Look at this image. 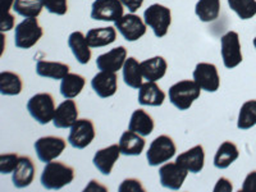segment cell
<instances>
[{"label": "cell", "instance_id": "1", "mask_svg": "<svg viewBox=\"0 0 256 192\" xmlns=\"http://www.w3.org/2000/svg\"><path fill=\"white\" fill-rule=\"evenodd\" d=\"M73 180H74V169L60 162L46 163L40 177V182L44 188L56 190V191L72 184Z\"/></svg>", "mask_w": 256, "mask_h": 192}, {"label": "cell", "instance_id": "2", "mask_svg": "<svg viewBox=\"0 0 256 192\" xmlns=\"http://www.w3.org/2000/svg\"><path fill=\"white\" fill-rule=\"evenodd\" d=\"M201 88L195 81L182 80L169 88V102L174 105L178 110H187L191 108L195 100L200 98Z\"/></svg>", "mask_w": 256, "mask_h": 192}, {"label": "cell", "instance_id": "3", "mask_svg": "<svg viewBox=\"0 0 256 192\" xmlns=\"http://www.w3.org/2000/svg\"><path fill=\"white\" fill-rule=\"evenodd\" d=\"M144 20L146 26L152 30L158 38H162L168 34V30L172 24V12L166 6L159 3L152 4L144 12Z\"/></svg>", "mask_w": 256, "mask_h": 192}, {"label": "cell", "instance_id": "4", "mask_svg": "<svg viewBox=\"0 0 256 192\" xmlns=\"http://www.w3.org/2000/svg\"><path fill=\"white\" fill-rule=\"evenodd\" d=\"M56 102L49 92L36 94L27 102L30 116L40 124H48L56 114Z\"/></svg>", "mask_w": 256, "mask_h": 192}, {"label": "cell", "instance_id": "5", "mask_svg": "<svg viewBox=\"0 0 256 192\" xmlns=\"http://www.w3.org/2000/svg\"><path fill=\"white\" fill-rule=\"evenodd\" d=\"M42 35V27L38 24L36 18H24L16 26L14 44L18 49H31L40 41Z\"/></svg>", "mask_w": 256, "mask_h": 192}, {"label": "cell", "instance_id": "6", "mask_svg": "<svg viewBox=\"0 0 256 192\" xmlns=\"http://www.w3.org/2000/svg\"><path fill=\"white\" fill-rule=\"evenodd\" d=\"M176 152H177V148H176L172 137L166 136V134L158 136L150 144L148 152H146L148 164L150 166H159L160 164H166L174 156Z\"/></svg>", "mask_w": 256, "mask_h": 192}, {"label": "cell", "instance_id": "7", "mask_svg": "<svg viewBox=\"0 0 256 192\" xmlns=\"http://www.w3.org/2000/svg\"><path fill=\"white\" fill-rule=\"evenodd\" d=\"M220 54L224 67L233 70L242 63V50L240 36L236 31H228L220 38Z\"/></svg>", "mask_w": 256, "mask_h": 192}, {"label": "cell", "instance_id": "8", "mask_svg": "<svg viewBox=\"0 0 256 192\" xmlns=\"http://www.w3.org/2000/svg\"><path fill=\"white\" fill-rule=\"evenodd\" d=\"M114 27L118 30V32L123 36V38L126 41H130V42L140 40L146 34V30H148L145 20L137 14H134V13L123 14L120 20L114 22Z\"/></svg>", "mask_w": 256, "mask_h": 192}, {"label": "cell", "instance_id": "9", "mask_svg": "<svg viewBox=\"0 0 256 192\" xmlns=\"http://www.w3.org/2000/svg\"><path fill=\"white\" fill-rule=\"evenodd\" d=\"M124 14L120 0H95L91 6V18L104 22H116Z\"/></svg>", "mask_w": 256, "mask_h": 192}, {"label": "cell", "instance_id": "10", "mask_svg": "<svg viewBox=\"0 0 256 192\" xmlns=\"http://www.w3.org/2000/svg\"><path fill=\"white\" fill-rule=\"evenodd\" d=\"M67 142L64 138L56 136H46L41 137L35 142V152L38 158L42 163H50L58 156H60L62 152L66 150Z\"/></svg>", "mask_w": 256, "mask_h": 192}, {"label": "cell", "instance_id": "11", "mask_svg": "<svg viewBox=\"0 0 256 192\" xmlns=\"http://www.w3.org/2000/svg\"><path fill=\"white\" fill-rule=\"evenodd\" d=\"M95 134V127H94L92 120H86V118L77 120V122L70 127L68 142L72 148L82 150L92 142Z\"/></svg>", "mask_w": 256, "mask_h": 192}, {"label": "cell", "instance_id": "12", "mask_svg": "<svg viewBox=\"0 0 256 192\" xmlns=\"http://www.w3.org/2000/svg\"><path fill=\"white\" fill-rule=\"evenodd\" d=\"M194 81L206 92H216L220 86V77L212 63H198L194 70Z\"/></svg>", "mask_w": 256, "mask_h": 192}, {"label": "cell", "instance_id": "13", "mask_svg": "<svg viewBox=\"0 0 256 192\" xmlns=\"http://www.w3.org/2000/svg\"><path fill=\"white\" fill-rule=\"evenodd\" d=\"M188 170L180 166L177 162L174 163H166L160 166L159 169V178L160 184L164 188L178 191L180 187L184 186V182L186 180Z\"/></svg>", "mask_w": 256, "mask_h": 192}, {"label": "cell", "instance_id": "14", "mask_svg": "<svg viewBox=\"0 0 256 192\" xmlns=\"http://www.w3.org/2000/svg\"><path fill=\"white\" fill-rule=\"evenodd\" d=\"M91 88L95 91L96 95L102 99H106V98L116 95V90H118V78H116V72L100 70L91 80Z\"/></svg>", "mask_w": 256, "mask_h": 192}, {"label": "cell", "instance_id": "15", "mask_svg": "<svg viewBox=\"0 0 256 192\" xmlns=\"http://www.w3.org/2000/svg\"><path fill=\"white\" fill-rule=\"evenodd\" d=\"M126 60H127V49L124 46H118L98 56L96 67L100 70L118 72L123 68Z\"/></svg>", "mask_w": 256, "mask_h": 192}, {"label": "cell", "instance_id": "16", "mask_svg": "<svg viewBox=\"0 0 256 192\" xmlns=\"http://www.w3.org/2000/svg\"><path fill=\"white\" fill-rule=\"evenodd\" d=\"M120 154L122 152H120V145L114 144V145H110L108 148H104L99 152H96V154L94 155L92 163L102 174L109 176L113 170L116 162H118V159H120Z\"/></svg>", "mask_w": 256, "mask_h": 192}, {"label": "cell", "instance_id": "17", "mask_svg": "<svg viewBox=\"0 0 256 192\" xmlns=\"http://www.w3.org/2000/svg\"><path fill=\"white\" fill-rule=\"evenodd\" d=\"M176 162H177L180 166H184L186 170H188V173L198 174V173H200L201 170L204 169V164H205L204 148H202L201 145L194 146V148H191L190 150H187V152L178 155Z\"/></svg>", "mask_w": 256, "mask_h": 192}, {"label": "cell", "instance_id": "18", "mask_svg": "<svg viewBox=\"0 0 256 192\" xmlns=\"http://www.w3.org/2000/svg\"><path fill=\"white\" fill-rule=\"evenodd\" d=\"M78 120V108L74 100L66 99L56 109L52 124L56 128H70Z\"/></svg>", "mask_w": 256, "mask_h": 192}, {"label": "cell", "instance_id": "19", "mask_svg": "<svg viewBox=\"0 0 256 192\" xmlns=\"http://www.w3.org/2000/svg\"><path fill=\"white\" fill-rule=\"evenodd\" d=\"M35 164L30 156H20V163L12 173V182L16 188H24L34 182L35 178Z\"/></svg>", "mask_w": 256, "mask_h": 192}, {"label": "cell", "instance_id": "20", "mask_svg": "<svg viewBox=\"0 0 256 192\" xmlns=\"http://www.w3.org/2000/svg\"><path fill=\"white\" fill-rule=\"evenodd\" d=\"M137 99L142 106H160L166 100V92L155 82L148 81L138 88Z\"/></svg>", "mask_w": 256, "mask_h": 192}, {"label": "cell", "instance_id": "21", "mask_svg": "<svg viewBox=\"0 0 256 192\" xmlns=\"http://www.w3.org/2000/svg\"><path fill=\"white\" fill-rule=\"evenodd\" d=\"M68 46L72 50L73 56L80 64H88L91 59V49L86 35L81 31L72 32L68 38Z\"/></svg>", "mask_w": 256, "mask_h": 192}, {"label": "cell", "instance_id": "22", "mask_svg": "<svg viewBox=\"0 0 256 192\" xmlns=\"http://www.w3.org/2000/svg\"><path fill=\"white\" fill-rule=\"evenodd\" d=\"M140 66L144 78L152 82H156L163 78L168 70V63L163 56H160L146 59V60L141 62Z\"/></svg>", "mask_w": 256, "mask_h": 192}, {"label": "cell", "instance_id": "23", "mask_svg": "<svg viewBox=\"0 0 256 192\" xmlns=\"http://www.w3.org/2000/svg\"><path fill=\"white\" fill-rule=\"evenodd\" d=\"M120 152L126 156H137L144 152L145 148V140L144 136L136 134L134 131H124L120 138Z\"/></svg>", "mask_w": 256, "mask_h": 192}, {"label": "cell", "instance_id": "24", "mask_svg": "<svg viewBox=\"0 0 256 192\" xmlns=\"http://www.w3.org/2000/svg\"><path fill=\"white\" fill-rule=\"evenodd\" d=\"M86 38L91 48L108 46L116 40V28L112 26L91 28L86 34Z\"/></svg>", "mask_w": 256, "mask_h": 192}, {"label": "cell", "instance_id": "25", "mask_svg": "<svg viewBox=\"0 0 256 192\" xmlns=\"http://www.w3.org/2000/svg\"><path fill=\"white\" fill-rule=\"evenodd\" d=\"M70 66L60 62L38 60L36 63V73L40 77L52 80H63L70 73Z\"/></svg>", "mask_w": 256, "mask_h": 192}, {"label": "cell", "instance_id": "26", "mask_svg": "<svg viewBox=\"0 0 256 192\" xmlns=\"http://www.w3.org/2000/svg\"><path fill=\"white\" fill-rule=\"evenodd\" d=\"M240 152L236 144L230 141H224L220 144L214 156V166L218 169H227L230 164H233L238 159Z\"/></svg>", "mask_w": 256, "mask_h": 192}, {"label": "cell", "instance_id": "27", "mask_svg": "<svg viewBox=\"0 0 256 192\" xmlns=\"http://www.w3.org/2000/svg\"><path fill=\"white\" fill-rule=\"evenodd\" d=\"M128 130L136 132V134H141L144 137L152 134V132L154 131L152 116L148 113H146L145 110H142V109H136L131 116Z\"/></svg>", "mask_w": 256, "mask_h": 192}, {"label": "cell", "instance_id": "28", "mask_svg": "<svg viewBox=\"0 0 256 192\" xmlns=\"http://www.w3.org/2000/svg\"><path fill=\"white\" fill-rule=\"evenodd\" d=\"M123 73V80H124V84H127L128 88H138L142 86V72H141V66L138 63L136 58L134 56H130L126 60L124 66L122 68Z\"/></svg>", "mask_w": 256, "mask_h": 192}, {"label": "cell", "instance_id": "29", "mask_svg": "<svg viewBox=\"0 0 256 192\" xmlns=\"http://www.w3.org/2000/svg\"><path fill=\"white\" fill-rule=\"evenodd\" d=\"M86 80L77 73H68L60 82V94L64 99H74L84 90Z\"/></svg>", "mask_w": 256, "mask_h": 192}, {"label": "cell", "instance_id": "30", "mask_svg": "<svg viewBox=\"0 0 256 192\" xmlns=\"http://www.w3.org/2000/svg\"><path fill=\"white\" fill-rule=\"evenodd\" d=\"M195 13L201 22H214L220 14V0H198Z\"/></svg>", "mask_w": 256, "mask_h": 192}, {"label": "cell", "instance_id": "31", "mask_svg": "<svg viewBox=\"0 0 256 192\" xmlns=\"http://www.w3.org/2000/svg\"><path fill=\"white\" fill-rule=\"evenodd\" d=\"M22 80L14 72L4 70L0 73V92L4 96H16L22 92Z\"/></svg>", "mask_w": 256, "mask_h": 192}, {"label": "cell", "instance_id": "32", "mask_svg": "<svg viewBox=\"0 0 256 192\" xmlns=\"http://www.w3.org/2000/svg\"><path fill=\"white\" fill-rule=\"evenodd\" d=\"M44 6V0H14L13 10L24 18H36L40 16Z\"/></svg>", "mask_w": 256, "mask_h": 192}, {"label": "cell", "instance_id": "33", "mask_svg": "<svg viewBox=\"0 0 256 192\" xmlns=\"http://www.w3.org/2000/svg\"><path fill=\"white\" fill-rule=\"evenodd\" d=\"M256 126V100H248L240 109L237 128L246 131Z\"/></svg>", "mask_w": 256, "mask_h": 192}, {"label": "cell", "instance_id": "34", "mask_svg": "<svg viewBox=\"0 0 256 192\" xmlns=\"http://www.w3.org/2000/svg\"><path fill=\"white\" fill-rule=\"evenodd\" d=\"M228 6L242 20H251L256 16V0H228Z\"/></svg>", "mask_w": 256, "mask_h": 192}, {"label": "cell", "instance_id": "35", "mask_svg": "<svg viewBox=\"0 0 256 192\" xmlns=\"http://www.w3.org/2000/svg\"><path fill=\"white\" fill-rule=\"evenodd\" d=\"M20 158L17 154H2L0 155V172L2 174H9L14 172L20 163Z\"/></svg>", "mask_w": 256, "mask_h": 192}, {"label": "cell", "instance_id": "36", "mask_svg": "<svg viewBox=\"0 0 256 192\" xmlns=\"http://www.w3.org/2000/svg\"><path fill=\"white\" fill-rule=\"evenodd\" d=\"M44 6L52 14L64 16L68 12V0H44Z\"/></svg>", "mask_w": 256, "mask_h": 192}, {"label": "cell", "instance_id": "37", "mask_svg": "<svg viewBox=\"0 0 256 192\" xmlns=\"http://www.w3.org/2000/svg\"><path fill=\"white\" fill-rule=\"evenodd\" d=\"M120 192H144L145 188L141 184V182L136 178H127L120 184V188H118Z\"/></svg>", "mask_w": 256, "mask_h": 192}, {"label": "cell", "instance_id": "38", "mask_svg": "<svg viewBox=\"0 0 256 192\" xmlns=\"http://www.w3.org/2000/svg\"><path fill=\"white\" fill-rule=\"evenodd\" d=\"M241 190L244 192H256V170H252L246 176Z\"/></svg>", "mask_w": 256, "mask_h": 192}, {"label": "cell", "instance_id": "39", "mask_svg": "<svg viewBox=\"0 0 256 192\" xmlns=\"http://www.w3.org/2000/svg\"><path fill=\"white\" fill-rule=\"evenodd\" d=\"M233 184L228 178L220 177L214 186V192H232Z\"/></svg>", "mask_w": 256, "mask_h": 192}, {"label": "cell", "instance_id": "40", "mask_svg": "<svg viewBox=\"0 0 256 192\" xmlns=\"http://www.w3.org/2000/svg\"><path fill=\"white\" fill-rule=\"evenodd\" d=\"M13 27H14V17L10 13H6V14L2 16V20H0V31H9Z\"/></svg>", "mask_w": 256, "mask_h": 192}, {"label": "cell", "instance_id": "41", "mask_svg": "<svg viewBox=\"0 0 256 192\" xmlns=\"http://www.w3.org/2000/svg\"><path fill=\"white\" fill-rule=\"evenodd\" d=\"M120 2L124 6V8L130 10V13L137 12L144 4V0H120Z\"/></svg>", "mask_w": 256, "mask_h": 192}, {"label": "cell", "instance_id": "42", "mask_svg": "<svg viewBox=\"0 0 256 192\" xmlns=\"http://www.w3.org/2000/svg\"><path fill=\"white\" fill-rule=\"evenodd\" d=\"M84 192H88V191H104L105 192V191H108V188H106L105 186H102V184H100L98 180H92L90 184L86 186V188H84Z\"/></svg>", "mask_w": 256, "mask_h": 192}, {"label": "cell", "instance_id": "43", "mask_svg": "<svg viewBox=\"0 0 256 192\" xmlns=\"http://www.w3.org/2000/svg\"><path fill=\"white\" fill-rule=\"evenodd\" d=\"M14 0H0V6H2V16L9 13V9L13 8Z\"/></svg>", "mask_w": 256, "mask_h": 192}, {"label": "cell", "instance_id": "44", "mask_svg": "<svg viewBox=\"0 0 256 192\" xmlns=\"http://www.w3.org/2000/svg\"><path fill=\"white\" fill-rule=\"evenodd\" d=\"M252 44H254V46H255V49H256V36H255V38H254Z\"/></svg>", "mask_w": 256, "mask_h": 192}]
</instances>
